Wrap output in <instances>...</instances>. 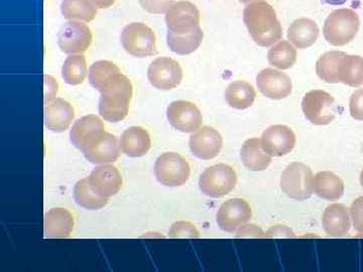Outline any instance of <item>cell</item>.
<instances>
[{
    "mask_svg": "<svg viewBox=\"0 0 363 272\" xmlns=\"http://www.w3.org/2000/svg\"><path fill=\"white\" fill-rule=\"evenodd\" d=\"M281 188L289 198L305 201L314 193V175L303 162H293L286 166L281 176Z\"/></svg>",
    "mask_w": 363,
    "mask_h": 272,
    "instance_id": "obj_4",
    "label": "cell"
},
{
    "mask_svg": "<svg viewBox=\"0 0 363 272\" xmlns=\"http://www.w3.org/2000/svg\"><path fill=\"white\" fill-rule=\"evenodd\" d=\"M257 99V91L247 81H234L227 87L225 100L229 106L238 110L250 108Z\"/></svg>",
    "mask_w": 363,
    "mask_h": 272,
    "instance_id": "obj_27",
    "label": "cell"
},
{
    "mask_svg": "<svg viewBox=\"0 0 363 272\" xmlns=\"http://www.w3.org/2000/svg\"><path fill=\"white\" fill-rule=\"evenodd\" d=\"M174 2V0H140L143 8L154 14L166 13Z\"/></svg>",
    "mask_w": 363,
    "mask_h": 272,
    "instance_id": "obj_37",
    "label": "cell"
},
{
    "mask_svg": "<svg viewBox=\"0 0 363 272\" xmlns=\"http://www.w3.org/2000/svg\"><path fill=\"white\" fill-rule=\"evenodd\" d=\"M243 21L250 37L260 47H272L283 37L276 11L264 0L248 4L243 11Z\"/></svg>",
    "mask_w": 363,
    "mask_h": 272,
    "instance_id": "obj_1",
    "label": "cell"
},
{
    "mask_svg": "<svg viewBox=\"0 0 363 272\" xmlns=\"http://www.w3.org/2000/svg\"><path fill=\"white\" fill-rule=\"evenodd\" d=\"M87 62L84 55H70L62 67V77L67 84H82L87 76Z\"/></svg>",
    "mask_w": 363,
    "mask_h": 272,
    "instance_id": "obj_33",
    "label": "cell"
},
{
    "mask_svg": "<svg viewBox=\"0 0 363 272\" xmlns=\"http://www.w3.org/2000/svg\"><path fill=\"white\" fill-rule=\"evenodd\" d=\"M321 1L330 6H342L347 0H321Z\"/></svg>",
    "mask_w": 363,
    "mask_h": 272,
    "instance_id": "obj_44",
    "label": "cell"
},
{
    "mask_svg": "<svg viewBox=\"0 0 363 272\" xmlns=\"http://www.w3.org/2000/svg\"><path fill=\"white\" fill-rule=\"evenodd\" d=\"M257 84L260 93L269 99H285L292 94V80L286 74L276 69L267 68L260 71Z\"/></svg>",
    "mask_w": 363,
    "mask_h": 272,
    "instance_id": "obj_15",
    "label": "cell"
},
{
    "mask_svg": "<svg viewBox=\"0 0 363 272\" xmlns=\"http://www.w3.org/2000/svg\"><path fill=\"white\" fill-rule=\"evenodd\" d=\"M83 154L92 164H107L117 161L121 154V147L116 136L104 131L96 142L83 150Z\"/></svg>",
    "mask_w": 363,
    "mask_h": 272,
    "instance_id": "obj_21",
    "label": "cell"
},
{
    "mask_svg": "<svg viewBox=\"0 0 363 272\" xmlns=\"http://www.w3.org/2000/svg\"><path fill=\"white\" fill-rule=\"evenodd\" d=\"M61 11L68 21L90 23L96 18V6L91 0H63Z\"/></svg>",
    "mask_w": 363,
    "mask_h": 272,
    "instance_id": "obj_31",
    "label": "cell"
},
{
    "mask_svg": "<svg viewBox=\"0 0 363 272\" xmlns=\"http://www.w3.org/2000/svg\"><path fill=\"white\" fill-rule=\"evenodd\" d=\"M264 149L271 157H284L296 147V135L292 128L283 124L269 126L262 135Z\"/></svg>",
    "mask_w": 363,
    "mask_h": 272,
    "instance_id": "obj_16",
    "label": "cell"
},
{
    "mask_svg": "<svg viewBox=\"0 0 363 272\" xmlns=\"http://www.w3.org/2000/svg\"><path fill=\"white\" fill-rule=\"evenodd\" d=\"M350 216L355 230L363 234V196L358 197L351 205Z\"/></svg>",
    "mask_w": 363,
    "mask_h": 272,
    "instance_id": "obj_38",
    "label": "cell"
},
{
    "mask_svg": "<svg viewBox=\"0 0 363 272\" xmlns=\"http://www.w3.org/2000/svg\"><path fill=\"white\" fill-rule=\"evenodd\" d=\"M147 79L150 85L157 89H175L183 81V70L178 62L169 57L157 58L147 69Z\"/></svg>",
    "mask_w": 363,
    "mask_h": 272,
    "instance_id": "obj_11",
    "label": "cell"
},
{
    "mask_svg": "<svg viewBox=\"0 0 363 272\" xmlns=\"http://www.w3.org/2000/svg\"><path fill=\"white\" fill-rule=\"evenodd\" d=\"M166 25L169 32L187 35L200 28V11L188 0L174 2L166 13Z\"/></svg>",
    "mask_w": 363,
    "mask_h": 272,
    "instance_id": "obj_9",
    "label": "cell"
},
{
    "mask_svg": "<svg viewBox=\"0 0 363 272\" xmlns=\"http://www.w3.org/2000/svg\"><path fill=\"white\" fill-rule=\"evenodd\" d=\"M75 226L73 215L65 208H54L45 214L44 234L45 238L64 239L70 237Z\"/></svg>",
    "mask_w": 363,
    "mask_h": 272,
    "instance_id": "obj_20",
    "label": "cell"
},
{
    "mask_svg": "<svg viewBox=\"0 0 363 272\" xmlns=\"http://www.w3.org/2000/svg\"><path fill=\"white\" fill-rule=\"evenodd\" d=\"M350 110L352 118L363 121V89L354 91L351 95Z\"/></svg>",
    "mask_w": 363,
    "mask_h": 272,
    "instance_id": "obj_39",
    "label": "cell"
},
{
    "mask_svg": "<svg viewBox=\"0 0 363 272\" xmlns=\"http://www.w3.org/2000/svg\"><path fill=\"white\" fill-rule=\"evenodd\" d=\"M204 39V33L199 28L187 35H177L172 32L167 33V42L169 50L180 56H187L197 51Z\"/></svg>",
    "mask_w": 363,
    "mask_h": 272,
    "instance_id": "obj_29",
    "label": "cell"
},
{
    "mask_svg": "<svg viewBox=\"0 0 363 272\" xmlns=\"http://www.w3.org/2000/svg\"><path fill=\"white\" fill-rule=\"evenodd\" d=\"M169 237L173 239H178V238L198 239L200 237V233L194 224L191 222L177 221L169 229Z\"/></svg>",
    "mask_w": 363,
    "mask_h": 272,
    "instance_id": "obj_36",
    "label": "cell"
},
{
    "mask_svg": "<svg viewBox=\"0 0 363 272\" xmlns=\"http://www.w3.org/2000/svg\"><path fill=\"white\" fill-rule=\"evenodd\" d=\"M100 116L109 123H119L128 116L133 95V86L130 79L121 72L109 79L99 90Z\"/></svg>",
    "mask_w": 363,
    "mask_h": 272,
    "instance_id": "obj_2",
    "label": "cell"
},
{
    "mask_svg": "<svg viewBox=\"0 0 363 272\" xmlns=\"http://www.w3.org/2000/svg\"><path fill=\"white\" fill-rule=\"evenodd\" d=\"M345 55V52L339 51H330L325 52L316 63V73L318 77L323 80L324 82L336 84L339 83L337 78V71L339 62Z\"/></svg>",
    "mask_w": 363,
    "mask_h": 272,
    "instance_id": "obj_34",
    "label": "cell"
},
{
    "mask_svg": "<svg viewBox=\"0 0 363 272\" xmlns=\"http://www.w3.org/2000/svg\"><path fill=\"white\" fill-rule=\"evenodd\" d=\"M191 175L190 164L177 152H164L155 164V176L157 181L166 187H180Z\"/></svg>",
    "mask_w": 363,
    "mask_h": 272,
    "instance_id": "obj_7",
    "label": "cell"
},
{
    "mask_svg": "<svg viewBox=\"0 0 363 272\" xmlns=\"http://www.w3.org/2000/svg\"><path fill=\"white\" fill-rule=\"evenodd\" d=\"M252 218V207L241 198L224 202L216 215V222L219 228L228 233H235L240 227L247 224Z\"/></svg>",
    "mask_w": 363,
    "mask_h": 272,
    "instance_id": "obj_13",
    "label": "cell"
},
{
    "mask_svg": "<svg viewBox=\"0 0 363 272\" xmlns=\"http://www.w3.org/2000/svg\"><path fill=\"white\" fill-rule=\"evenodd\" d=\"M360 183H362V186L363 188V169H362V174H360Z\"/></svg>",
    "mask_w": 363,
    "mask_h": 272,
    "instance_id": "obj_46",
    "label": "cell"
},
{
    "mask_svg": "<svg viewBox=\"0 0 363 272\" xmlns=\"http://www.w3.org/2000/svg\"><path fill=\"white\" fill-rule=\"evenodd\" d=\"M119 147L126 156L140 157L149 152L152 140L147 130L140 126H131L121 135Z\"/></svg>",
    "mask_w": 363,
    "mask_h": 272,
    "instance_id": "obj_23",
    "label": "cell"
},
{
    "mask_svg": "<svg viewBox=\"0 0 363 272\" xmlns=\"http://www.w3.org/2000/svg\"><path fill=\"white\" fill-rule=\"evenodd\" d=\"M319 26L311 18H302L294 21L289 28L288 40L297 49L304 50L312 47L319 38Z\"/></svg>",
    "mask_w": 363,
    "mask_h": 272,
    "instance_id": "obj_24",
    "label": "cell"
},
{
    "mask_svg": "<svg viewBox=\"0 0 363 272\" xmlns=\"http://www.w3.org/2000/svg\"><path fill=\"white\" fill-rule=\"evenodd\" d=\"M167 117L175 130L184 133L195 132L203 123L200 109L192 102L186 100L172 102L167 108Z\"/></svg>",
    "mask_w": 363,
    "mask_h": 272,
    "instance_id": "obj_12",
    "label": "cell"
},
{
    "mask_svg": "<svg viewBox=\"0 0 363 272\" xmlns=\"http://www.w3.org/2000/svg\"><path fill=\"white\" fill-rule=\"evenodd\" d=\"M235 234L236 238H266V232L255 224H245L238 229Z\"/></svg>",
    "mask_w": 363,
    "mask_h": 272,
    "instance_id": "obj_40",
    "label": "cell"
},
{
    "mask_svg": "<svg viewBox=\"0 0 363 272\" xmlns=\"http://www.w3.org/2000/svg\"><path fill=\"white\" fill-rule=\"evenodd\" d=\"M74 200L79 206L87 210L102 209L108 204L109 199L96 194L91 187L87 178L80 180L74 187Z\"/></svg>",
    "mask_w": 363,
    "mask_h": 272,
    "instance_id": "obj_32",
    "label": "cell"
},
{
    "mask_svg": "<svg viewBox=\"0 0 363 272\" xmlns=\"http://www.w3.org/2000/svg\"><path fill=\"white\" fill-rule=\"evenodd\" d=\"M339 83L357 88L363 85V58L345 54L339 62Z\"/></svg>",
    "mask_w": 363,
    "mask_h": 272,
    "instance_id": "obj_28",
    "label": "cell"
},
{
    "mask_svg": "<svg viewBox=\"0 0 363 272\" xmlns=\"http://www.w3.org/2000/svg\"><path fill=\"white\" fill-rule=\"evenodd\" d=\"M344 181L332 171H319L314 176V192L321 199L337 201L344 194Z\"/></svg>",
    "mask_w": 363,
    "mask_h": 272,
    "instance_id": "obj_26",
    "label": "cell"
},
{
    "mask_svg": "<svg viewBox=\"0 0 363 272\" xmlns=\"http://www.w3.org/2000/svg\"><path fill=\"white\" fill-rule=\"evenodd\" d=\"M302 109L306 118L315 125H328L336 116L335 99L323 90H312L303 98Z\"/></svg>",
    "mask_w": 363,
    "mask_h": 272,
    "instance_id": "obj_8",
    "label": "cell"
},
{
    "mask_svg": "<svg viewBox=\"0 0 363 272\" xmlns=\"http://www.w3.org/2000/svg\"><path fill=\"white\" fill-rule=\"evenodd\" d=\"M189 147L196 157L203 161H210L220 154L223 138L214 128L203 126L191 135Z\"/></svg>",
    "mask_w": 363,
    "mask_h": 272,
    "instance_id": "obj_14",
    "label": "cell"
},
{
    "mask_svg": "<svg viewBox=\"0 0 363 272\" xmlns=\"http://www.w3.org/2000/svg\"><path fill=\"white\" fill-rule=\"evenodd\" d=\"M267 60L274 68L288 70L297 62V49L288 40H279L269 49Z\"/></svg>",
    "mask_w": 363,
    "mask_h": 272,
    "instance_id": "obj_30",
    "label": "cell"
},
{
    "mask_svg": "<svg viewBox=\"0 0 363 272\" xmlns=\"http://www.w3.org/2000/svg\"><path fill=\"white\" fill-rule=\"evenodd\" d=\"M350 209L343 204L329 205L322 216V226L330 237H342L350 232L351 227Z\"/></svg>",
    "mask_w": 363,
    "mask_h": 272,
    "instance_id": "obj_22",
    "label": "cell"
},
{
    "mask_svg": "<svg viewBox=\"0 0 363 272\" xmlns=\"http://www.w3.org/2000/svg\"><path fill=\"white\" fill-rule=\"evenodd\" d=\"M89 26L78 21L64 23L58 33V45L67 55H83L92 44Z\"/></svg>",
    "mask_w": 363,
    "mask_h": 272,
    "instance_id": "obj_10",
    "label": "cell"
},
{
    "mask_svg": "<svg viewBox=\"0 0 363 272\" xmlns=\"http://www.w3.org/2000/svg\"><path fill=\"white\" fill-rule=\"evenodd\" d=\"M119 72H121V69L116 64L107 60H100L90 67L89 83L93 88L99 91L109 79Z\"/></svg>",
    "mask_w": 363,
    "mask_h": 272,
    "instance_id": "obj_35",
    "label": "cell"
},
{
    "mask_svg": "<svg viewBox=\"0 0 363 272\" xmlns=\"http://www.w3.org/2000/svg\"><path fill=\"white\" fill-rule=\"evenodd\" d=\"M75 118L73 106L65 99L54 98L45 103V124L48 130L63 132Z\"/></svg>",
    "mask_w": 363,
    "mask_h": 272,
    "instance_id": "obj_19",
    "label": "cell"
},
{
    "mask_svg": "<svg viewBox=\"0 0 363 272\" xmlns=\"http://www.w3.org/2000/svg\"><path fill=\"white\" fill-rule=\"evenodd\" d=\"M296 234L290 227L286 225L272 226L266 232L267 239L274 238H295Z\"/></svg>",
    "mask_w": 363,
    "mask_h": 272,
    "instance_id": "obj_41",
    "label": "cell"
},
{
    "mask_svg": "<svg viewBox=\"0 0 363 272\" xmlns=\"http://www.w3.org/2000/svg\"><path fill=\"white\" fill-rule=\"evenodd\" d=\"M96 6L97 8H108L116 4V0H91Z\"/></svg>",
    "mask_w": 363,
    "mask_h": 272,
    "instance_id": "obj_43",
    "label": "cell"
},
{
    "mask_svg": "<svg viewBox=\"0 0 363 272\" xmlns=\"http://www.w3.org/2000/svg\"><path fill=\"white\" fill-rule=\"evenodd\" d=\"M45 83L49 85H45V103L51 101L56 96L58 92V83L51 76H45Z\"/></svg>",
    "mask_w": 363,
    "mask_h": 272,
    "instance_id": "obj_42",
    "label": "cell"
},
{
    "mask_svg": "<svg viewBox=\"0 0 363 272\" xmlns=\"http://www.w3.org/2000/svg\"><path fill=\"white\" fill-rule=\"evenodd\" d=\"M359 16L350 8H341L329 14L325 21V40L334 47L350 44L359 30Z\"/></svg>",
    "mask_w": 363,
    "mask_h": 272,
    "instance_id": "obj_3",
    "label": "cell"
},
{
    "mask_svg": "<svg viewBox=\"0 0 363 272\" xmlns=\"http://www.w3.org/2000/svg\"><path fill=\"white\" fill-rule=\"evenodd\" d=\"M240 159L243 166L250 171H266L272 164V157L264 149L259 138H250L243 143Z\"/></svg>",
    "mask_w": 363,
    "mask_h": 272,
    "instance_id": "obj_25",
    "label": "cell"
},
{
    "mask_svg": "<svg viewBox=\"0 0 363 272\" xmlns=\"http://www.w3.org/2000/svg\"><path fill=\"white\" fill-rule=\"evenodd\" d=\"M104 132V124L99 116L90 114L79 118L70 131V140L76 149L83 150L91 147Z\"/></svg>",
    "mask_w": 363,
    "mask_h": 272,
    "instance_id": "obj_17",
    "label": "cell"
},
{
    "mask_svg": "<svg viewBox=\"0 0 363 272\" xmlns=\"http://www.w3.org/2000/svg\"><path fill=\"white\" fill-rule=\"evenodd\" d=\"M238 183V175L233 166L226 164H214L203 171L199 178L202 194L221 198L233 192Z\"/></svg>",
    "mask_w": 363,
    "mask_h": 272,
    "instance_id": "obj_6",
    "label": "cell"
},
{
    "mask_svg": "<svg viewBox=\"0 0 363 272\" xmlns=\"http://www.w3.org/2000/svg\"><path fill=\"white\" fill-rule=\"evenodd\" d=\"M238 1L242 2V4H250V2L259 1V0H238Z\"/></svg>",
    "mask_w": 363,
    "mask_h": 272,
    "instance_id": "obj_45",
    "label": "cell"
},
{
    "mask_svg": "<svg viewBox=\"0 0 363 272\" xmlns=\"http://www.w3.org/2000/svg\"><path fill=\"white\" fill-rule=\"evenodd\" d=\"M121 40L123 49L136 58H147L157 52L156 33L145 23H131L124 26Z\"/></svg>",
    "mask_w": 363,
    "mask_h": 272,
    "instance_id": "obj_5",
    "label": "cell"
},
{
    "mask_svg": "<svg viewBox=\"0 0 363 272\" xmlns=\"http://www.w3.org/2000/svg\"><path fill=\"white\" fill-rule=\"evenodd\" d=\"M88 180L94 192L107 199L116 196L121 191L123 183L121 174L111 164L97 166L88 176Z\"/></svg>",
    "mask_w": 363,
    "mask_h": 272,
    "instance_id": "obj_18",
    "label": "cell"
}]
</instances>
